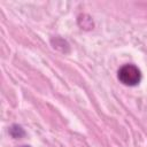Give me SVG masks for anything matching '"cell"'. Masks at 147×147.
<instances>
[{"label":"cell","mask_w":147,"mask_h":147,"mask_svg":"<svg viewBox=\"0 0 147 147\" xmlns=\"http://www.w3.org/2000/svg\"><path fill=\"white\" fill-rule=\"evenodd\" d=\"M117 77L125 86H136L141 80V71L134 64H124L119 68Z\"/></svg>","instance_id":"cell-1"},{"label":"cell","mask_w":147,"mask_h":147,"mask_svg":"<svg viewBox=\"0 0 147 147\" xmlns=\"http://www.w3.org/2000/svg\"><path fill=\"white\" fill-rule=\"evenodd\" d=\"M9 133H10V136H11L13 138H15V139L22 138V137H24V134H25L24 130H23L22 126H20V125H13V126L9 129Z\"/></svg>","instance_id":"cell-2"},{"label":"cell","mask_w":147,"mask_h":147,"mask_svg":"<svg viewBox=\"0 0 147 147\" xmlns=\"http://www.w3.org/2000/svg\"><path fill=\"white\" fill-rule=\"evenodd\" d=\"M21 147H30V146H21Z\"/></svg>","instance_id":"cell-3"}]
</instances>
